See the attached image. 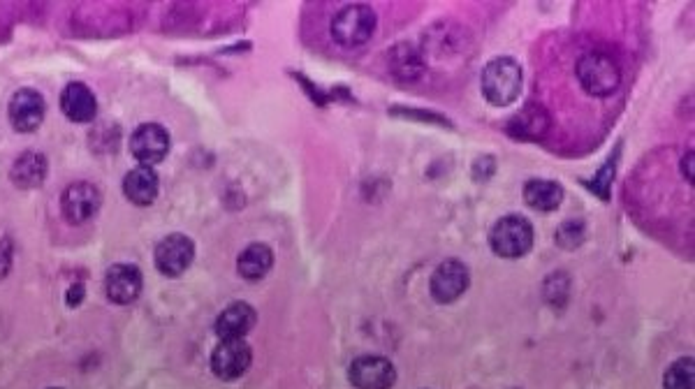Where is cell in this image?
<instances>
[{
	"mask_svg": "<svg viewBox=\"0 0 695 389\" xmlns=\"http://www.w3.org/2000/svg\"><path fill=\"white\" fill-rule=\"evenodd\" d=\"M390 68L401 82H415L424 72V58L413 44H397L390 51Z\"/></svg>",
	"mask_w": 695,
	"mask_h": 389,
	"instance_id": "obj_20",
	"label": "cell"
},
{
	"mask_svg": "<svg viewBox=\"0 0 695 389\" xmlns=\"http://www.w3.org/2000/svg\"><path fill=\"white\" fill-rule=\"evenodd\" d=\"M195 244L186 234H170L156 246L153 260L163 276H181L193 264Z\"/></svg>",
	"mask_w": 695,
	"mask_h": 389,
	"instance_id": "obj_9",
	"label": "cell"
},
{
	"mask_svg": "<svg viewBox=\"0 0 695 389\" xmlns=\"http://www.w3.org/2000/svg\"><path fill=\"white\" fill-rule=\"evenodd\" d=\"M274 267V251L267 244H251L241 251L237 260L239 274L246 281H260L265 278Z\"/></svg>",
	"mask_w": 695,
	"mask_h": 389,
	"instance_id": "obj_17",
	"label": "cell"
},
{
	"mask_svg": "<svg viewBox=\"0 0 695 389\" xmlns=\"http://www.w3.org/2000/svg\"><path fill=\"white\" fill-rule=\"evenodd\" d=\"M584 239V225L582 223H563L556 232V241L563 248H577Z\"/></svg>",
	"mask_w": 695,
	"mask_h": 389,
	"instance_id": "obj_22",
	"label": "cell"
},
{
	"mask_svg": "<svg viewBox=\"0 0 695 389\" xmlns=\"http://www.w3.org/2000/svg\"><path fill=\"white\" fill-rule=\"evenodd\" d=\"M489 246L499 258H522L533 246V225L529 218L510 214L496 220L489 230Z\"/></svg>",
	"mask_w": 695,
	"mask_h": 389,
	"instance_id": "obj_3",
	"label": "cell"
},
{
	"mask_svg": "<svg viewBox=\"0 0 695 389\" xmlns=\"http://www.w3.org/2000/svg\"><path fill=\"white\" fill-rule=\"evenodd\" d=\"M695 385V362L693 357H682L668 366L663 376L665 389H693Z\"/></svg>",
	"mask_w": 695,
	"mask_h": 389,
	"instance_id": "obj_21",
	"label": "cell"
},
{
	"mask_svg": "<svg viewBox=\"0 0 695 389\" xmlns=\"http://www.w3.org/2000/svg\"><path fill=\"white\" fill-rule=\"evenodd\" d=\"M468 283H471L468 267L464 262L452 258L438 264L434 274H431L429 290L438 304H452L468 290Z\"/></svg>",
	"mask_w": 695,
	"mask_h": 389,
	"instance_id": "obj_7",
	"label": "cell"
},
{
	"mask_svg": "<svg viewBox=\"0 0 695 389\" xmlns=\"http://www.w3.org/2000/svg\"><path fill=\"white\" fill-rule=\"evenodd\" d=\"M10 123L17 132H33L42 126L47 114V102L35 88H21L10 100Z\"/></svg>",
	"mask_w": 695,
	"mask_h": 389,
	"instance_id": "obj_10",
	"label": "cell"
},
{
	"mask_svg": "<svg viewBox=\"0 0 695 389\" xmlns=\"http://www.w3.org/2000/svg\"><path fill=\"white\" fill-rule=\"evenodd\" d=\"M82 297H84V285L82 283L72 285L70 292H68V304L70 306H79V302H82Z\"/></svg>",
	"mask_w": 695,
	"mask_h": 389,
	"instance_id": "obj_24",
	"label": "cell"
},
{
	"mask_svg": "<svg viewBox=\"0 0 695 389\" xmlns=\"http://www.w3.org/2000/svg\"><path fill=\"white\" fill-rule=\"evenodd\" d=\"M524 202L536 211H554L561 207L563 202V188L561 183L550 179H531L524 186Z\"/></svg>",
	"mask_w": 695,
	"mask_h": 389,
	"instance_id": "obj_18",
	"label": "cell"
},
{
	"mask_svg": "<svg viewBox=\"0 0 695 389\" xmlns=\"http://www.w3.org/2000/svg\"><path fill=\"white\" fill-rule=\"evenodd\" d=\"M61 109L70 121L89 123L98 114V102H95V95L89 86L82 82H72L63 88Z\"/></svg>",
	"mask_w": 695,
	"mask_h": 389,
	"instance_id": "obj_13",
	"label": "cell"
},
{
	"mask_svg": "<svg viewBox=\"0 0 695 389\" xmlns=\"http://www.w3.org/2000/svg\"><path fill=\"white\" fill-rule=\"evenodd\" d=\"M158 174L151 167L139 165L135 170H130L123 179V195L137 207H149V204L158 197Z\"/></svg>",
	"mask_w": 695,
	"mask_h": 389,
	"instance_id": "obj_15",
	"label": "cell"
},
{
	"mask_svg": "<svg viewBox=\"0 0 695 389\" xmlns=\"http://www.w3.org/2000/svg\"><path fill=\"white\" fill-rule=\"evenodd\" d=\"M378 28L376 12L367 5H348L332 21V38L341 47L353 49L367 44Z\"/></svg>",
	"mask_w": 695,
	"mask_h": 389,
	"instance_id": "obj_4",
	"label": "cell"
},
{
	"mask_svg": "<svg viewBox=\"0 0 695 389\" xmlns=\"http://www.w3.org/2000/svg\"><path fill=\"white\" fill-rule=\"evenodd\" d=\"M258 313L253 306L248 304H230L225 311L216 318V334L225 339H244V336L255 327Z\"/></svg>",
	"mask_w": 695,
	"mask_h": 389,
	"instance_id": "obj_14",
	"label": "cell"
},
{
	"mask_svg": "<svg viewBox=\"0 0 695 389\" xmlns=\"http://www.w3.org/2000/svg\"><path fill=\"white\" fill-rule=\"evenodd\" d=\"M482 95L489 105L494 107H508L519 98L522 93V68L515 58L501 56L494 58L485 65L482 70Z\"/></svg>",
	"mask_w": 695,
	"mask_h": 389,
	"instance_id": "obj_1",
	"label": "cell"
},
{
	"mask_svg": "<svg viewBox=\"0 0 695 389\" xmlns=\"http://www.w3.org/2000/svg\"><path fill=\"white\" fill-rule=\"evenodd\" d=\"M105 292L109 302L114 304H133L142 292V274L133 264H114L105 276Z\"/></svg>",
	"mask_w": 695,
	"mask_h": 389,
	"instance_id": "obj_12",
	"label": "cell"
},
{
	"mask_svg": "<svg viewBox=\"0 0 695 389\" xmlns=\"http://www.w3.org/2000/svg\"><path fill=\"white\" fill-rule=\"evenodd\" d=\"M253 362V350L244 339H225L211 355V371L221 380H237Z\"/></svg>",
	"mask_w": 695,
	"mask_h": 389,
	"instance_id": "obj_8",
	"label": "cell"
},
{
	"mask_svg": "<svg viewBox=\"0 0 695 389\" xmlns=\"http://www.w3.org/2000/svg\"><path fill=\"white\" fill-rule=\"evenodd\" d=\"M577 79L584 91L596 98H610L621 86V70L612 56L591 51L577 61Z\"/></svg>",
	"mask_w": 695,
	"mask_h": 389,
	"instance_id": "obj_2",
	"label": "cell"
},
{
	"mask_svg": "<svg viewBox=\"0 0 695 389\" xmlns=\"http://www.w3.org/2000/svg\"><path fill=\"white\" fill-rule=\"evenodd\" d=\"M10 264H12V244L7 239H3L0 241V278L10 271Z\"/></svg>",
	"mask_w": 695,
	"mask_h": 389,
	"instance_id": "obj_23",
	"label": "cell"
},
{
	"mask_svg": "<svg viewBox=\"0 0 695 389\" xmlns=\"http://www.w3.org/2000/svg\"><path fill=\"white\" fill-rule=\"evenodd\" d=\"M348 378L357 389H390L397 383V369L387 357L362 355L350 364Z\"/></svg>",
	"mask_w": 695,
	"mask_h": 389,
	"instance_id": "obj_6",
	"label": "cell"
},
{
	"mask_svg": "<svg viewBox=\"0 0 695 389\" xmlns=\"http://www.w3.org/2000/svg\"><path fill=\"white\" fill-rule=\"evenodd\" d=\"M47 176V158L38 151H26L24 156L14 160L10 179L19 188H38Z\"/></svg>",
	"mask_w": 695,
	"mask_h": 389,
	"instance_id": "obj_16",
	"label": "cell"
},
{
	"mask_svg": "<svg viewBox=\"0 0 695 389\" xmlns=\"http://www.w3.org/2000/svg\"><path fill=\"white\" fill-rule=\"evenodd\" d=\"M550 128V116L540 105H526L515 119L510 121L508 130L519 139H538Z\"/></svg>",
	"mask_w": 695,
	"mask_h": 389,
	"instance_id": "obj_19",
	"label": "cell"
},
{
	"mask_svg": "<svg viewBox=\"0 0 695 389\" xmlns=\"http://www.w3.org/2000/svg\"><path fill=\"white\" fill-rule=\"evenodd\" d=\"M102 204L100 188L89 181H75L63 190L61 211L63 218L72 225H82L98 214Z\"/></svg>",
	"mask_w": 695,
	"mask_h": 389,
	"instance_id": "obj_5",
	"label": "cell"
},
{
	"mask_svg": "<svg viewBox=\"0 0 695 389\" xmlns=\"http://www.w3.org/2000/svg\"><path fill=\"white\" fill-rule=\"evenodd\" d=\"M130 151L139 163L151 167L165 160L170 153V135L158 123H142L130 137Z\"/></svg>",
	"mask_w": 695,
	"mask_h": 389,
	"instance_id": "obj_11",
	"label": "cell"
}]
</instances>
